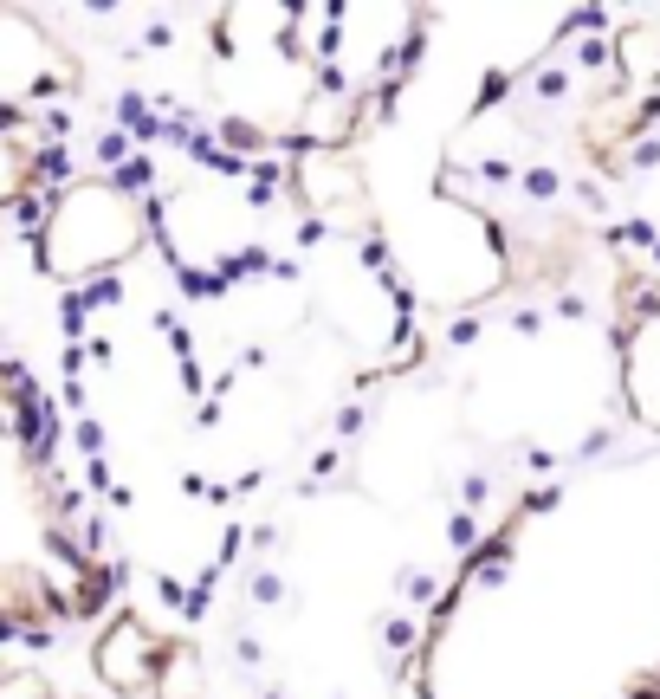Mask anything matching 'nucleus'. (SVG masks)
Listing matches in <instances>:
<instances>
[{
	"label": "nucleus",
	"instance_id": "2",
	"mask_svg": "<svg viewBox=\"0 0 660 699\" xmlns=\"http://www.w3.org/2000/svg\"><path fill=\"white\" fill-rule=\"evenodd\" d=\"M162 641L149 635L136 615H117V622L98 635V674L110 680L117 693H143V687H156V674H162Z\"/></svg>",
	"mask_w": 660,
	"mask_h": 699
},
{
	"label": "nucleus",
	"instance_id": "1",
	"mask_svg": "<svg viewBox=\"0 0 660 699\" xmlns=\"http://www.w3.org/2000/svg\"><path fill=\"white\" fill-rule=\"evenodd\" d=\"M136 233H143V221H136V208L123 195H110V188H72L59 201V214L46 221V266L91 272L104 259L130 253Z\"/></svg>",
	"mask_w": 660,
	"mask_h": 699
}]
</instances>
